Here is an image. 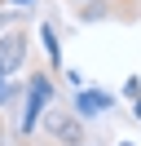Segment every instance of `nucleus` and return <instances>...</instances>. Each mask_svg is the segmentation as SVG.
Listing matches in <instances>:
<instances>
[{"mask_svg": "<svg viewBox=\"0 0 141 146\" xmlns=\"http://www.w3.org/2000/svg\"><path fill=\"white\" fill-rule=\"evenodd\" d=\"M0 111H5V75H0Z\"/></svg>", "mask_w": 141, "mask_h": 146, "instance_id": "nucleus-7", "label": "nucleus"}, {"mask_svg": "<svg viewBox=\"0 0 141 146\" xmlns=\"http://www.w3.org/2000/svg\"><path fill=\"white\" fill-rule=\"evenodd\" d=\"M110 106H115L110 93H101V89H84V93H75V106H70V111H75L79 119H88V115H101V111H110Z\"/></svg>", "mask_w": 141, "mask_h": 146, "instance_id": "nucleus-4", "label": "nucleus"}, {"mask_svg": "<svg viewBox=\"0 0 141 146\" xmlns=\"http://www.w3.org/2000/svg\"><path fill=\"white\" fill-rule=\"evenodd\" d=\"M106 9H110V18H119V22H137L141 18V0H106Z\"/></svg>", "mask_w": 141, "mask_h": 146, "instance_id": "nucleus-6", "label": "nucleus"}, {"mask_svg": "<svg viewBox=\"0 0 141 146\" xmlns=\"http://www.w3.org/2000/svg\"><path fill=\"white\" fill-rule=\"evenodd\" d=\"M40 44H44V53H49V71H57L62 66V44H57V36H53V22H40Z\"/></svg>", "mask_w": 141, "mask_h": 146, "instance_id": "nucleus-5", "label": "nucleus"}, {"mask_svg": "<svg viewBox=\"0 0 141 146\" xmlns=\"http://www.w3.org/2000/svg\"><path fill=\"white\" fill-rule=\"evenodd\" d=\"M49 146H53V142H49Z\"/></svg>", "mask_w": 141, "mask_h": 146, "instance_id": "nucleus-12", "label": "nucleus"}, {"mask_svg": "<svg viewBox=\"0 0 141 146\" xmlns=\"http://www.w3.org/2000/svg\"><path fill=\"white\" fill-rule=\"evenodd\" d=\"M26 49H31V27L13 22V27H0V75H18L26 66Z\"/></svg>", "mask_w": 141, "mask_h": 146, "instance_id": "nucleus-3", "label": "nucleus"}, {"mask_svg": "<svg viewBox=\"0 0 141 146\" xmlns=\"http://www.w3.org/2000/svg\"><path fill=\"white\" fill-rule=\"evenodd\" d=\"M49 102H57V71H49V66H35V71L26 75L18 137H31V133H35V124H40V115H44V106H49Z\"/></svg>", "mask_w": 141, "mask_h": 146, "instance_id": "nucleus-1", "label": "nucleus"}, {"mask_svg": "<svg viewBox=\"0 0 141 146\" xmlns=\"http://www.w3.org/2000/svg\"><path fill=\"white\" fill-rule=\"evenodd\" d=\"M40 133L49 137L53 146H79L84 142V119L70 106H62V102H49L44 115H40Z\"/></svg>", "mask_w": 141, "mask_h": 146, "instance_id": "nucleus-2", "label": "nucleus"}, {"mask_svg": "<svg viewBox=\"0 0 141 146\" xmlns=\"http://www.w3.org/2000/svg\"><path fill=\"white\" fill-rule=\"evenodd\" d=\"M66 5H88V0H66Z\"/></svg>", "mask_w": 141, "mask_h": 146, "instance_id": "nucleus-9", "label": "nucleus"}, {"mask_svg": "<svg viewBox=\"0 0 141 146\" xmlns=\"http://www.w3.org/2000/svg\"><path fill=\"white\" fill-rule=\"evenodd\" d=\"M123 146H128V142H123Z\"/></svg>", "mask_w": 141, "mask_h": 146, "instance_id": "nucleus-10", "label": "nucleus"}, {"mask_svg": "<svg viewBox=\"0 0 141 146\" xmlns=\"http://www.w3.org/2000/svg\"><path fill=\"white\" fill-rule=\"evenodd\" d=\"M79 146H84V142H79Z\"/></svg>", "mask_w": 141, "mask_h": 146, "instance_id": "nucleus-11", "label": "nucleus"}, {"mask_svg": "<svg viewBox=\"0 0 141 146\" xmlns=\"http://www.w3.org/2000/svg\"><path fill=\"white\" fill-rule=\"evenodd\" d=\"M9 5H35V0H9Z\"/></svg>", "mask_w": 141, "mask_h": 146, "instance_id": "nucleus-8", "label": "nucleus"}]
</instances>
